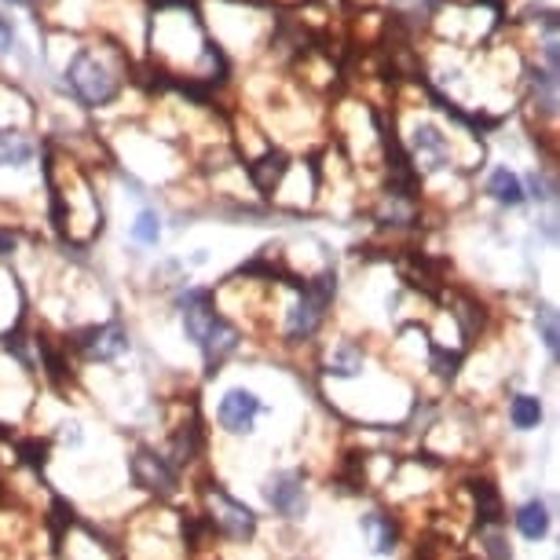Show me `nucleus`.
Masks as SVG:
<instances>
[{
	"mask_svg": "<svg viewBox=\"0 0 560 560\" xmlns=\"http://www.w3.org/2000/svg\"><path fill=\"white\" fill-rule=\"evenodd\" d=\"M206 499V521L213 527L217 538H228V542H249V538H257V513L249 510L246 502H238L235 494H228L220 483H206L202 491Z\"/></svg>",
	"mask_w": 560,
	"mask_h": 560,
	"instance_id": "1",
	"label": "nucleus"
},
{
	"mask_svg": "<svg viewBox=\"0 0 560 560\" xmlns=\"http://www.w3.org/2000/svg\"><path fill=\"white\" fill-rule=\"evenodd\" d=\"M67 81H70L73 96H78L84 107H107L121 89L118 73H114L107 62L89 48L73 51L70 67H67Z\"/></svg>",
	"mask_w": 560,
	"mask_h": 560,
	"instance_id": "2",
	"label": "nucleus"
},
{
	"mask_svg": "<svg viewBox=\"0 0 560 560\" xmlns=\"http://www.w3.org/2000/svg\"><path fill=\"white\" fill-rule=\"evenodd\" d=\"M129 477L140 491L158 502H168L179 494V469L154 447H136L129 454Z\"/></svg>",
	"mask_w": 560,
	"mask_h": 560,
	"instance_id": "3",
	"label": "nucleus"
},
{
	"mask_svg": "<svg viewBox=\"0 0 560 560\" xmlns=\"http://www.w3.org/2000/svg\"><path fill=\"white\" fill-rule=\"evenodd\" d=\"M67 348H73L78 355H84L89 363H114L132 348V334L125 330L121 319L100 323V326H84V330H73Z\"/></svg>",
	"mask_w": 560,
	"mask_h": 560,
	"instance_id": "4",
	"label": "nucleus"
},
{
	"mask_svg": "<svg viewBox=\"0 0 560 560\" xmlns=\"http://www.w3.org/2000/svg\"><path fill=\"white\" fill-rule=\"evenodd\" d=\"M264 502L275 516L282 521H304L308 516V488H304V472L301 469H275L264 480Z\"/></svg>",
	"mask_w": 560,
	"mask_h": 560,
	"instance_id": "5",
	"label": "nucleus"
},
{
	"mask_svg": "<svg viewBox=\"0 0 560 560\" xmlns=\"http://www.w3.org/2000/svg\"><path fill=\"white\" fill-rule=\"evenodd\" d=\"M410 165H415L418 176L425 173H443V168H451V136H443L440 125L432 121H421L415 125V132H410Z\"/></svg>",
	"mask_w": 560,
	"mask_h": 560,
	"instance_id": "6",
	"label": "nucleus"
},
{
	"mask_svg": "<svg viewBox=\"0 0 560 560\" xmlns=\"http://www.w3.org/2000/svg\"><path fill=\"white\" fill-rule=\"evenodd\" d=\"M264 399L249 388H228L217 404V425L231 432V436H249L257 429V418L264 415Z\"/></svg>",
	"mask_w": 560,
	"mask_h": 560,
	"instance_id": "7",
	"label": "nucleus"
},
{
	"mask_svg": "<svg viewBox=\"0 0 560 560\" xmlns=\"http://www.w3.org/2000/svg\"><path fill=\"white\" fill-rule=\"evenodd\" d=\"M202 454H206V429H202V418H198V407H195L191 418L179 421V425L173 429L165 458L173 462L176 469H187V465H195Z\"/></svg>",
	"mask_w": 560,
	"mask_h": 560,
	"instance_id": "8",
	"label": "nucleus"
},
{
	"mask_svg": "<svg viewBox=\"0 0 560 560\" xmlns=\"http://www.w3.org/2000/svg\"><path fill=\"white\" fill-rule=\"evenodd\" d=\"M359 535H363V542L370 546L374 557H393L399 546V521L393 513L366 510L359 516Z\"/></svg>",
	"mask_w": 560,
	"mask_h": 560,
	"instance_id": "9",
	"label": "nucleus"
},
{
	"mask_svg": "<svg viewBox=\"0 0 560 560\" xmlns=\"http://www.w3.org/2000/svg\"><path fill=\"white\" fill-rule=\"evenodd\" d=\"M238 348H242L238 326L231 323L228 315H220L217 326H213V334H209V337H206V345L198 348V352H202V359H206V377L220 374V366H224L228 359L238 352Z\"/></svg>",
	"mask_w": 560,
	"mask_h": 560,
	"instance_id": "10",
	"label": "nucleus"
},
{
	"mask_svg": "<svg viewBox=\"0 0 560 560\" xmlns=\"http://www.w3.org/2000/svg\"><path fill=\"white\" fill-rule=\"evenodd\" d=\"M469 494H472V516H477L480 527H505V502H502V491L494 488V480L472 477Z\"/></svg>",
	"mask_w": 560,
	"mask_h": 560,
	"instance_id": "11",
	"label": "nucleus"
},
{
	"mask_svg": "<svg viewBox=\"0 0 560 560\" xmlns=\"http://www.w3.org/2000/svg\"><path fill=\"white\" fill-rule=\"evenodd\" d=\"M249 184L257 187L260 195H271L275 187L282 184V176L290 173V158L282 151H268L264 158H257V162H249Z\"/></svg>",
	"mask_w": 560,
	"mask_h": 560,
	"instance_id": "12",
	"label": "nucleus"
},
{
	"mask_svg": "<svg viewBox=\"0 0 560 560\" xmlns=\"http://www.w3.org/2000/svg\"><path fill=\"white\" fill-rule=\"evenodd\" d=\"M549 524H553V516H549V505L542 499H527L524 505H516L513 527L527 538V542H538V538H546Z\"/></svg>",
	"mask_w": 560,
	"mask_h": 560,
	"instance_id": "13",
	"label": "nucleus"
},
{
	"mask_svg": "<svg viewBox=\"0 0 560 560\" xmlns=\"http://www.w3.org/2000/svg\"><path fill=\"white\" fill-rule=\"evenodd\" d=\"M37 147L23 129H0V168H26Z\"/></svg>",
	"mask_w": 560,
	"mask_h": 560,
	"instance_id": "14",
	"label": "nucleus"
},
{
	"mask_svg": "<svg viewBox=\"0 0 560 560\" xmlns=\"http://www.w3.org/2000/svg\"><path fill=\"white\" fill-rule=\"evenodd\" d=\"M488 195L494 198L499 206H505V209H521L524 206V184H521V176L513 173V168H505V165H499V168H491V176H488Z\"/></svg>",
	"mask_w": 560,
	"mask_h": 560,
	"instance_id": "15",
	"label": "nucleus"
},
{
	"mask_svg": "<svg viewBox=\"0 0 560 560\" xmlns=\"http://www.w3.org/2000/svg\"><path fill=\"white\" fill-rule=\"evenodd\" d=\"M363 363H366V359H363V345L341 341V345H334L330 359H326V374L348 382V377H359V370H363Z\"/></svg>",
	"mask_w": 560,
	"mask_h": 560,
	"instance_id": "16",
	"label": "nucleus"
},
{
	"mask_svg": "<svg viewBox=\"0 0 560 560\" xmlns=\"http://www.w3.org/2000/svg\"><path fill=\"white\" fill-rule=\"evenodd\" d=\"M510 425L516 432H532L542 425V399L532 393H516L510 399Z\"/></svg>",
	"mask_w": 560,
	"mask_h": 560,
	"instance_id": "17",
	"label": "nucleus"
},
{
	"mask_svg": "<svg viewBox=\"0 0 560 560\" xmlns=\"http://www.w3.org/2000/svg\"><path fill=\"white\" fill-rule=\"evenodd\" d=\"M535 330H538V341H542L546 352L557 359V352H560V326H557V312L549 308V304H538V308H535Z\"/></svg>",
	"mask_w": 560,
	"mask_h": 560,
	"instance_id": "18",
	"label": "nucleus"
},
{
	"mask_svg": "<svg viewBox=\"0 0 560 560\" xmlns=\"http://www.w3.org/2000/svg\"><path fill=\"white\" fill-rule=\"evenodd\" d=\"M429 370L440 382H454L462 370V352H451V348H443V345H429Z\"/></svg>",
	"mask_w": 560,
	"mask_h": 560,
	"instance_id": "19",
	"label": "nucleus"
},
{
	"mask_svg": "<svg viewBox=\"0 0 560 560\" xmlns=\"http://www.w3.org/2000/svg\"><path fill=\"white\" fill-rule=\"evenodd\" d=\"M480 553L488 560H513V546L502 527H480Z\"/></svg>",
	"mask_w": 560,
	"mask_h": 560,
	"instance_id": "20",
	"label": "nucleus"
},
{
	"mask_svg": "<svg viewBox=\"0 0 560 560\" xmlns=\"http://www.w3.org/2000/svg\"><path fill=\"white\" fill-rule=\"evenodd\" d=\"M132 242H140V246H158V242H162V217H158V209H143V213L136 217Z\"/></svg>",
	"mask_w": 560,
	"mask_h": 560,
	"instance_id": "21",
	"label": "nucleus"
},
{
	"mask_svg": "<svg viewBox=\"0 0 560 560\" xmlns=\"http://www.w3.org/2000/svg\"><path fill=\"white\" fill-rule=\"evenodd\" d=\"M524 195H532L535 202H553L557 198V179L546 173V168H532L527 173V191Z\"/></svg>",
	"mask_w": 560,
	"mask_h": 560,
	"instance_id": "22",
	"label": "nucleus"
},
{
	"mask_svg": "<svg viewBox=\"0 0 560 560\" xmlns=\"http://www.w3.org/2000/svg\"><path fill=\"white\" fill-rule=\"evenodd\" d=\"M19 458H23L34 472H40L48 465V440H40V436L19 440Z\"/></svg>",
	"mask_w": 560,
	"mask_h": 560,
	"instance_id": "23",
	"label": "nucleus"
},
{
	"mask_svg": "<svg viewBox=\"0 0 560 560\" xmlns=\"http://www.w3.org/2000/svg\"><path fill=\"white\" fill-rule=\"evenodd\" d=\"M62 443H67V447H81L84 443V432L78 421H67V425H62Z\"/></svg>",
	"mask_w": 560,
	"mask_h": 560,
	"instance_id": "24",
	"label": "nucleus"
},
{
	"mask_svg": "<svg viewBox=\"0 0 560 560\" xmlns=\"http://www.w3.org/2000/svg\"><path fill=\"white\" fill-rule=\"evenodd\" d=\"M15 45V30H12V23H8L4 15H0V51H8Z\"/></svg>",
	"mask_w": 560,
	"mask_h": 560,
	"instance_id": "25",
	"label": "nucleus"
},
{
	"mask_svg": "<svg viewBox=\"0 0 560 560\" xmlns=\"http://www.w3.org/2000/svg\"><path fill=\"white\" fill-rule=\"evenodd\" d=\"M8 253H15V235L8 228H0V257H8Z\"/></svg>",
	"mask_w": 560,
	"mask_h": 560,
	"instance_id": "26",
	"label": "nucleus"
}]
</instances>
